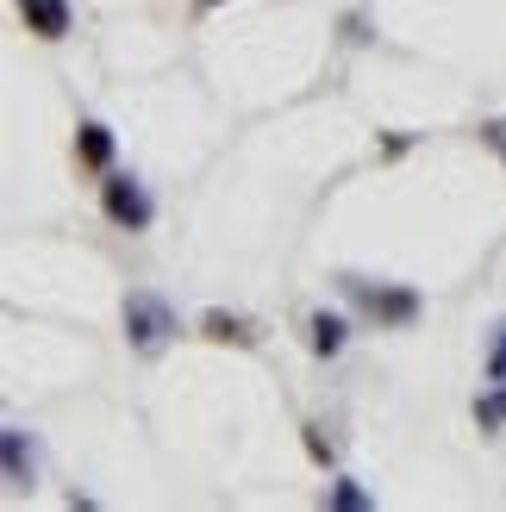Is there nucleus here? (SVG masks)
Masks as SVG:
<instances>
[{
  "mask_svg": "<svg viewBox=\"0 0 506 512\" xmlns=\"http://www.w3.org/2000/svg\"><path fill=\"white\" fill-rule=\"evenodd\" d=\"M344 288L357 294L369 306V319H382V325H413L419 319V294L413 288H375V281H357V275H350Z\"/></svg>",
  "mask_w": 506,
  "mask_h": 512,
  "instance_id": "3",
  "label": "nucleus"
},
{
  "mask_svg": "<svg viewBox=\"0 0 506 512\" xmlns=\"http://www.w3.org/2000/svg\"><path fill=\"white\" fill-rule=\"evenodd\" d=\"M200 338L207 344H238V350H250L263 338L257 331V319H244V313H225V306H213V313H200Z\"/></svg>",
  "mask_w": 506,
  "mask_h": 512,
  "instance_id": "4",
  "label": "nucleus"
},
{
  "mask_svg": "<svg viewBox=\"0 0 506 512\" xmlns=\"http://www.w3.org/2000/svg\"><path fill=\"white\" fill-rule=\"evenodd\" d=\"M100 207H107V219L119 232H144L150 225V194L132 182V175H107V182H100Z\"/></svg>",
  "mask_w": 506,
  "mask_h": 512,
  "instance_id": "1",
  "label": "nucleus"
},
{
  "mask_svg": "<svg viewBox=\"0 0 506 512\" xmlns=\"http://www.w3.org/2000/svg\"><path fill=\"white\" fill-rule=\"evenodd\" d=\"M475 419H482V425H500V419H506V394H488V400H475Z\"/></svg>",
  "mask_w": 506,
  "mask_h": 512,
  "instance_id": "9",
  "label": "nucleus"
},
{
  "mask_svg": "<svg viewBox=\"0 0 506 512\" xmlns=\"http://www.w3.org/2000/svg\"><path fill=\"white\" fill-rule=\"evenodd\" d=\"M200 7H219V0H200Z\"/></svg>",
  "mask_w": 506,
  "mask_h": 512,
  "instance_id": "12",
  "label": "nucleus"
},
{
  "mask_svg": "<svg viewBox=\"0 0 506 512\" xmlns=\"http://www.w3.org/2000/svg\"><path fill=\"white\" fill-rule=\"evenodd\" d=\"M19 19L38 38H63L69 32V0H19Z\"/></svg>",
  "mask_w": 506,
  "mask_h": 512,
  "instance_id": "5",
  "label": "nucleus"
},
{
  "mask_svg": "<svg viewBox=\"0 0 506 512\" xmlns=\"http://www.w3.org/2000/svg\"><path fill=\"white\" fill-rule=\"evenodd\" d=\"M7 475L25 481V431H7Z\"/></svg>",
  "mask_w": 506,
  "mask_h": 512,
  "instance_id": "8",
  "label": "nucleus"
},
{
  "mask_svg": "<svg viewBox=\"0 0 506 512\" xmlns=\"http://www.w3.org/2000/svg\"><path fill=\"white\" fill-rule=\"evenodd\" d=\"M313 350L319 356H338L344 350V319L338 313H313Z\"/></svg>",
  "mask_w": 506,
  "mask_h": 512,
  "instance_id": "7",
  "label": "nucleus"
},
{
  "mask_svg": "<svg viewBox=\"0 0 506 512\" xmlns=\"http://www.w3.org/2000/svg\"><path fill=\"white\" fill-rule=\"evenodd\" d=\"M75 157H82L88 169H107L113 163V132L107 125H82V132H75Z\"/></svg>",
  "mask_w": 506,
  "mask_h": 512,
  "instance_id": "6",
  "label": "nucleus"
},
{
  "mask_svg": "<svg viewBox=\"0 0 506 512\" xmlns=\"http://www.w3.org/2000/svg\"><path fill=\"white\" fill-rule=\"evenodd\" d=\"M482 144L506 157V119H482Z\"/></svg>",
  "mask_w": 506,
  "mask_h": 512,
  "instance_id": "11",
  "label": "nucleus"
},
{
  "mask_svg": "<svg viewBox=\"0 0 506 512\" xmlns=\"http://www.w3.org/2000/svg\"><path fill=\"white\" fill-rule=\"evenodd\" d=\"M325 506H369V494H363V488H350V481H344V488H332V494H325Z\"/></svg>",
  "mask_w": 506,
  "mask_h": 512,
  "instance_id": "10",
  "label": "nucleus"
},
{
  "mask_svg": "<svg viewBox=\"0 0 506 512\" xmlns=\"http://www.w3.org/2000/svg\"><path fill=\"white\" fill-rule=\"evenodd\" d=\"M169 331H175V319H169V306L157 294H132V300H125V338H132L138 350H163Z\"/></svg>",
  "mask_w": 506,
  "mask_h": 512,
  "instance_id": "2",
  "label": "nucleus"
}]
</instances>
